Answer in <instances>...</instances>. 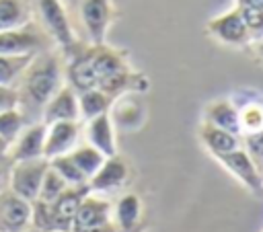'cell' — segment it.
Wrapping results in <instances>:
<instances>
[{
	"label": "cell",
	"instance_id": "obj_1",
	"mask_svg": "<svg viewBox=\"0 0 263 232\" xmlns=\"http://www.w3.org/2000/svg\"><path fill=\"white\" fill-rule=\"evenodd\" d=\"M64 55L58 47L35 53L31 64L25 68L16 82L18 109L27 123L41 121V113L49 99L64 86Z\"/></svg>",
	"mask_w": 263,
	"mask_h": 232
},
{
	"label": "cell",
	"instance_id": "obj_2",
	"mask_svg": "<svg viewBox=\"0 0 263 232\" xmlns=\"http://www.w3.org/2000/svg\"><path fill=\"white\" fill-rule=\"evenodd\" d=\"M35 8L39 14V25L49 35L53 45L62 51L64 57L72 55L80 45V41L74 35V29L70 25L62 0H35Z\"/></svg>",
	"mask_w": 263,
	"mask_h": 232
},
{
	"label": "cell",
	"instance_id": "obj_3",
	"mask_svg": "<svg viewBox=\"0 0 263 232\" xmlns=\"http://www.w3.org/2000/svg\"><path fill=\"white\" fill-rule=\"evenodd\" d=\"M53 41L35 21H29L27 25L16 27V29L0 31V53L4 55L39 53L43 49H49Z\"/></svg>",
	"mask_w": 263,
	"mask_h": 232
},
{
	"label": "cell",
	"instance_id": "obj_4",
	"mask_svg": "<svg viewBox=\"0 0 263 232\" xmlns=\"http://www.w3.org/2000/svg\"><path fill=\"white\" fill-rule=\"evenodd\" d=\"M47 168H49L47 158L12 162L8 168V189L27 201H35L39 197L41 181Z\"/></svg>",
	"mask_w": 263,
	"mask_h": 232
},
{
	"label": "cell",
	"instance_id": "obj_5",
	"mask_svg": "<svg viewBox=\"0 0 263 232\" xmlns=\"http://www.w3.org/2000/svg\"><path fill=\"white\" fill-rule=\"evenodd\" d=\"M78 14L90 45H101L115 18L113 0H78Z\"/></svg>",
	"mask_w": 263,
	"mask_h": 232
},
{
	"label": "cell",
	"instance_id": "obj_6",
	"mask_svg": "<svg viewBox=\"0 0 263 232\" xmlns=\"http://www.w3.org/2000/svg\"><path fill=\"white\" fill-rule=\"evenodd\" d=\"M205 31L214 39H218L220 43H226V45L245 47V45L251 43L238 6H234V8H230V10L222 12V14H218L214 18H210L208 25H205Z\"/></svg>",
	"mask_w": 263,
	"mask_h": 232
},
{
	"label": "cell",
	"instance_id": "obj_7",
	"mask_svg": "<svg viewBox=\"0 0 263 232\" xmlns=\"http://www.w3.org/2000/svg\"><path fill=\"white\" fill-rule=\"evenodd\" d=\"M220 164L226 166V170L230 175H234L245 187H249L251 191L263 195V177H261V170H259V164L253 160V156L240 146L232 152H226V154H220L216 156Z\"/></svg>",
	"mask_w": 263,
	"mask_h": 232
},
{
	"label": "cell",
	"instance_id": "obj_8",
	"mask_svg": "<svg viewBox=\"0 0 263 232\" xmlns=\"http://www.w3.org/2000/svg\"><path fill=\"white\" fill-rule=\"evenodd\" d=\"M31 228V201L10 189L0 191V232H25Z\"/></svg>",
	"mask_w": 263,
	"mask_h": 232
},
{
	"label": "cell",
	"instance_id": "obj_9",
	"mask_svg": "<svg viewBox=\"0 0 263 232\" xmlns=\"http://www.w3.org/2000/svg\"><path fill=\"white\" fill-rule=\"evenodd\" d=\"M80 138V121H55L47 125L43 158L51 160L64 154H70Z\"/></svg>",
	"mask_w": 263,
	"mask_h": 232
},
{
	"label": "cell",
	"instance_id": "obj_10",
	"mask_svg": "<svg viewBox=\"0 0 263 232\" xmlns=\"http://www.w3.org/2000/svg\"><path fill=\"white\" fill-rule=\"evenodd\" d=\"M45 131H47V125H45L43 121L29 123V125L21 131V136L10 144V150H8V158H10V162L43 158Z\"/></svg>",
	"mask_w": 263,
	"mask_h": 232
},
{
	"label": "cell",
	"instance_id": "obj_11",
	"mask_svg": "<svg viewBox=\"0 0 263 232\" xmlns=\"http://www.w3.org/2000/svg\"><path fill=\"white\" fill-rule=\"evenodd\" d=\"M41 119L45 125L55 121H80V109H78V92L64 84L45 105Z\"/></svg>",
	"mask_w": 263,
	"mask_h": 232
},
{
	"label": "cell",
	"instance_id": "obj_12",
	"mask_svg": "<svg viewBox=\"0 0 263 232\" xmlns=\"http://www.w3.org/2000/svg\"><path fill=\"white\" fill-rule=\"evenodd\" d=\"M111 222V203L88 193L76 216H74V222H72V230L74 232H84V230H90V228H99L103 224H109Z\"/></svg>",
	"mask_w": 263,
	"mask_h": 232
},
{
	"label": "cell",
	"instance_id": "obj_13",
	"mask_svg": "<svg viewBox=\"0 0 263 232\" xmlns=\"http://www.w3.org/2000/svg\"><path fill=\"white\" fill-rule=\"evenodd\" d=\"M127 181V164L119 156L105 158L103 166L88 179L90 193H107L119 189Z\"/></svg>",
	"mask_w": 263,
	"mask_h": 232
},
{
	"label": "cell",
	"instance_id": "obj_14",
	"mask_svg": "<svg viewBox=\"0 0 263 232\" xmlns=\"http://www.w3.org/2000/svg\"><path fill=\"white\" fill-rule=\"evenodd\" d=\"M86 144L97 148L105 158L117 156V142L113 133V123L109 113H103L88 121L86 125Z\"/></svg>",
	"mask_w": 263,
	"mask_h": 232
},
{
	"label": "cell",
	"instance_id": "obj_15",
	"mask_svg": "<svg viewBox=\"0 0 263 232\" xmlns=\"http://www.w3.org/2000/svg\"><path fill=\"white\" fill-rule=\"evenodd\" d=\"M90 193L88 185H76V187H68L55 201H49L51 207H53V214L60 222V228L62 230H68L72 228V222H74V216L82 203V199Z\"/></svg>",
	"mask_w": 263,
	"mask_h": 232
},
{
	"label": "cell",
	"instance_id": "obj_16",
	"mask_svg": "<svg viewBox=\"0 0 263 232\" xmlns=\"http://www.w3.org/2000/svg\"><path fill=\"white\" fill-rule=\"evenodd\" d=\"M199 138H201V142L205 144V148L210 150V154L214 158L220 156V154L232 152V150L242 146L240 136H234V133H230V131H226L222 127H216V125L208 123V121H203L199 125Z\"/></svg>",
	"mask_w": 263,
	"mask_h": 232
},
{
	"label": "cell",
	"instance_id": "obj_17",
	"mask_svg": "<svg viewBox=\"0 0 263 232\" xmlns=\"http://www.w3.org/2000/svg\"><path fill=\"white\" fill-rule=\"evenodd\" d=\"M205 121L222 127L234 136H240V123H238V107L230 99L214 101L205 107Z\"/></svg>",
	"mask_w": 263,
	"mask_h": 232
},
{
	"label": "cell",
	"instance_id": "obj_18",
	"mask_svg": "<svg viewBox=\"0 0 263 232\" xmlns=\"http://www.w3.org/2000/svg\"><path fill=\"white\" fill-rule=\"evenodd\" d=\"M115 228L119 232H136L142 220V199L136 193H125L119 197L115 209Z\"/></svg>",
	"mask_w": 263,
	"mask_h": 232
},
{
	"label": "cell",
	"instance_id": "obj_19",
	"mask_svg": "<svg viewBox=\"0 0 263 232\" xmlns=\"http://www.w3.org/2000/svg\"><path fill=\"white\" fill-rule=\"evenodd\" d=\"M113 99L103 92L101 88H90L84 92H78V109H80V119L90 121L103 113H109Z\"/></svg>",
	"mask_w": 263,
	"mask_h": 232
},
{
	"label": "cell",
	"instance_id": "obj_20",
	"mask_svg": "<svg viewBox=\"0 0 263 232\" xmlns=\"http://www.w3.org/2000/svg\"><path fill=\"white\" fill-rule=\"evenodd\" d=\"M31 18V8L25 0H0V31L16 29L27 25Z\"/></svg>",
	"mask_w": 263,
	"mask_h": 232
},
{
	"label": "cell",
	"instance_id": "obj_21",
	"mask_svg": "<svg viewBox=\"0 0 263 232\" xmlns=\"http://www.w3.org/2000/svg\"><path fill=\"white\" fill-rule=\"evenodd\" d=\"M35 53L25 55H4L0 53V86H16L25 68L31 64Z\"/></svg>",
	"mask_w": 263,
	"mask_h": 232
},
{
	"label": "cell",
	"instance_id": "obj_22",
	"mask_svg": "<svg viewBox=\"0 0 263 232\" xmlns=\"http://www.w3.org/2000/svg\"><path fill=\"white\" fill-rule=\"evenodd\" d=\"M68 156L72 158V162L80 168V172H82L86 179H90V177L103 166V162H105V156H103L97 148H92L90 144L76 146Z\"/></svg>",
	"mask_w": 263,
	"mask_h": 232
},
{
	"label": "cell",
	"instance_id": "obj_23",
	"mask_svg": "<svg viewBox=\"0 0 263 232\" xmlns=\"http://www.w3.org/2000/svg\"><path fill=\"white\" fill-rule=\"evenodd\" d=\"M238 123H240V138L253 136L263 129V103L247 101L245 105H238Z\"/></svg>",
	"mask_w": 263,
	"mask_h": 232
},
{
	"label": "cell",
	"instance_id": "obj_24",
	"mask_svg": "<svg viewBox=\"0 0 263 232\" xmlns=\"http://www.w3.org/2000/svg\"><path fill=\"white\" fill-rule=\"evenodd\" d=\"M27 125H29V123H27V119H25V115L21 113L18 107L0 113V136H2L8 144H12V142L21 136V131H23Z\"/></svg>",
	"mask_w": 263,
	"mask_h": 232
},
{
	"label": "cell",
	"instance_id": "obj_25",
	"mask_svg": "<svg viewBox=\"0 0 263 232\" xmlns=\"http://www.w3.org/2000/svg\"><path fill=\"white\" fill-rule=\"evenodd\" d=\"M70 185L62 179V175L55 170V168H47L45 175H43V181H41V189H39V197L41 201H55Z\"/></svg>",
	"mask_w": 263,
	"mask_h": 232
},
{
	"label": "cell",
	"instance_id": "obj_26",
	"mask_svg": "<svg viewBox=\"0 0 263 232\" xmlns=\"http://www.w3.org/2000/svg\"><path fill=\"white\" fill-rule=\"evenodd\" d=\"M49 166L55 168V170L62 175V179H64L68 185H72V187H76V185H88V179L80 172V168L72 162V158H70L68 154L58 156V158H51V160H49Z\"/></svg>",
	"mask_w": 263,
	"mask_h": 232
},
{
	"label": "cell",
	"instance_id": "obj_27",
	"mask_svg": "<svg viewBox=\"0 0 263 232\" xmlns=\"http://www.w3.org/2000/svg\"><path fill=\"white\" fill-rule=\"evenodd\" d=\"M240 16L245 21V27H247V33H249V39L251 43H257L263 39V8H240Z\"/></svg>",
	"mask_w": 263,
	"mask_h": 232
},
{
	"label": "cell",
	"instance_id": "obj_28",
	"mask_svg": "<svg viewBox=\"0 0 263 232\" xmlns=\"http://www.w3.org/2000/svg\"><path fill=\"white\" fill-rule=\"evenodd\" d=\"M240 140L245 142V150L253 156V160L257 164L263 162V129L257 131V133H253V136H245Z\"/></svg>",
	"mask_w": 263,
	"mask_h": 232
},
{
	"label": "cell",
	"instance_id": "obj_29",
	"mask_svg": "<svg viewBox=\"0 0 263 232\" xmlns=\"http://www.w3.org/2000/svg\"><path fill=\"white\" fill-rule=\"evenodd\" d=\"M18 107V92L14 86H0V113Z\"/></svg>",
	"mask_w": 263,
	"mask_h": 232
},
{
	"label": "cell",
	"instance_id": "obj_30",
	"mask_svg": "<svg viewBox=\"0 0 263 232\" xmlns=\"http://www.w3.org/2000/svg\"><path fill=\"white\" fill-rule=\"evenodd\" d=\"M236 4L234 6H240V8H263V0H234Z\"/></svg>",
	"mask_w": 263,
	"mask_h": 232
},
{
	"label": "cell",
	"instance_id": "obj_31",
	"mask_svg": "<svg viewBox=\"0 0 263 232\" xmlns=\"http://www.w3.org/2000/svg\"><path fill=\"white\" fill-rule=\"evenodd\" d=\"M6 183H8V168L4 166V160H0V191H4Z\"/></svg>",
	"mask_w": 263,
	"mask_h": 232
},
{
	"label": "cell",
	"instance_id": "obj_32",
	"mask_svg": "<svg viewBox=\"0 0 263 232\" xmlns=\"http://www.w3.org/2000/svg\"><path fill=\"white\" fill-rule=\"evenodd\" d=\"M8 150H10V144L0 136V160H6L8 158ZM10 160V158H8Z\"/></svg>",
	"mask_w": 263,
	"mask_h": 232
},
{
	"label": "cell",
	"instance_id": "obj_33",
	"mask_svg": "<svg viewBox=\"0 0 263 232\" xmlns=\"http://www.w3.org/2000/svg\"><path fill=\"white\" fill-rule=\"evenodd\" d=\"M255 45H257V49H259V53H261V55H263V39H261V41H257V43H255Z\"/></svg>",
	"mask_w": 263,
	"mask_h": 232
},
{
	"label": "cell",
	"instance_id": "obj_34",
	"mask_svg": "<svg viewBox=\"0 0 263 232\" xmlns=\"http://www.w3.org/2000/svg\"><path fill=\"white\" fill-rule=\"evenodd\" d=\"M25 232H41V230H37V228H27Z\"/></svg>",
	"mask_w": 263,
	"mask_h": 232
},
{
	"label": "cell",
	"instance_id": "obj_35",
	"mask_svg": "<svg viewBox=\"0 0 263 232\" xmlns=\"http://www.w3.org/2000/svg\"><path fill=\"white\" fill-rule=\"evenodd\" d=\"M53 232H74L72 228H68V230H53Z\"/></svg>",
	"mask_w": 263,
	"mask_h": 232
}]
</instances>
